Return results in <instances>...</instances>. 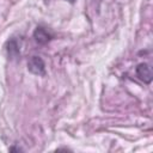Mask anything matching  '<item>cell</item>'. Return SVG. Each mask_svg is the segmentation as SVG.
Masks as SVG:
<instances>
[{"label":"cell","mask_w":153,"mask_h":153,"mask_svg":"<svg viewBox=\"0 0 153 153\" xmlns=\"http://www.w3.org/2000/svg\"><path fill=\"white\" fill-rule=\"evenodd\" d=\"M27 69H29V72H31L32 74L43 75L44 72H45L44 61H43L42 57H39V56H32V57H30V60H29V62H27Z\"/></svg>","instance_id":"obj_1"},{"label":"cell","mask_w":153,"mask_h":153,"mask_svg":"<svg viewBox=\"0 0 153 153\" xmlns=\"http://www.w3.org/2000/svg\"><path fill=\"white\" fill-rule=\"evenodd\" d=\"M6 51H7V55L10 59H17L19 55H20V49H19V44L18 42L12 38L7 42L6 44Z\"/></svg>","instance_id":"obj_4"},{"label":"cell","mask_w":153,"mask_h":153,"mask_svg":"<svg viewBox=\"0 0 153 153\" xmlns=\"http://www.w3.org/2000/svg\"><path fill=\"white\" fill-rule=\"evenodd\" d=\"M33 38H35V41L38 43V44H47L51 38H53V36H51V33L47 30V29H44L43 26H37L36 27V30L33 31Z\"/></svg>","instance_id":"obj_3"},{"label":"cell","mask_w":153,"mask_h":153,"mask_svg":"<svg viewBox=\"0 0 153 153\" xmlns=\"http://www.w3.org/2000/svg\"><path fill=\"white\" fill-rule=\"evenodd\" d=\"M94 1H97V2H98V4H99V2H100V1H102V0H94Z\"/></svg>","instance_id":"obj_6"},{"label":"cell","mask_w":153,"mask_h":153,"mask_svg":"<svg viewBox=\"0 0 153 153\" xmlns=\"http://www.w3.org/2000/svg\"><path fill=\"white\" fill-rule=\"evenodd\" d=\"M67 1H69L71 4H74V2H75V0H67Z\"/></svg>","instance_id":"obj_5"},{"label":"cell","mask_w":153,"mask_h":153,"mask_svg":"<svg viewBox=\"0 0 153 153\" xmlns=\"http://www.w3.org/2000/svg\"><path fill=\"white\" fill-rule=\"evenodd\" d=\"M135 71H136L137 78L140 80H142L145 84H149L152 81V71H151V67L148 63H145V62L139 63Z\"/></svg>","instance_id":"obj_2"}]
</instances>
